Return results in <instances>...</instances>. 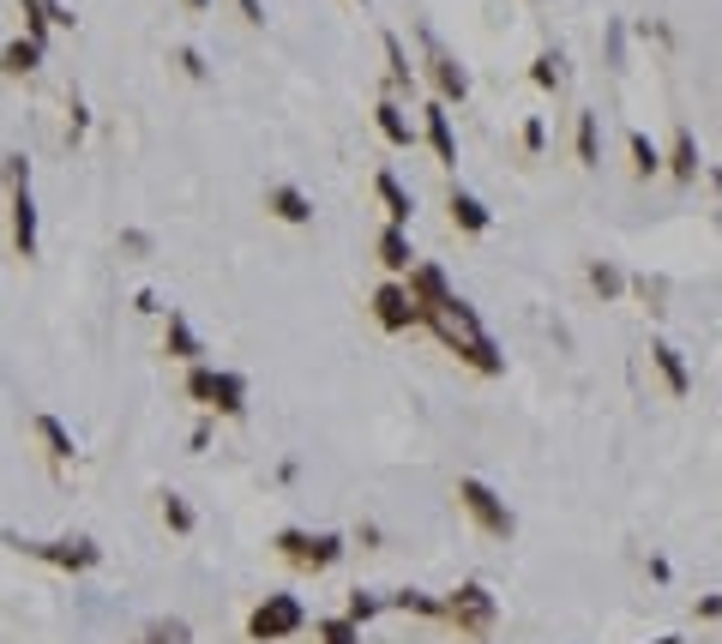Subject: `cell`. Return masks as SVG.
Instances as JSON below:
<instances>
[{"label": "cell", "mask_w": 722, "mask_h": 644, "mask_svg": "<svg viewBox=\"0 0 722 644\" xmlns=\"http://www.w3.org/2000/svg\"><path fill=\"white\" fill-rule=\"evenodd\" d=\"M422 326L434 331V338L446 343L458 362H470L475 373H506V356H500V343L488 338V326L475 319V307L463 302V295H451V302H440L434 314H422Z\"/></svg>", "instance_id": "6da1fadb"}, {"label": "cell", "mask_w": 722, "mask_h": 644, "mask_svg": "<svg viewBox=\"0 0 722 644\" xmlns=\"http://www.w3.org/2000/svg\"><path fill=\"white\" fill-rule=\"evenodd\" d=\"M458 506L475 519V531L494 536V543H506L512 531H518V519H512V506L494 494V488L482 482V476H458Z\"/></svg>", "instance_id": "7a4b0ae2"}, {"label": "cell", "mask_w": 722, "mask_h": 644, "mask_svg": "<svg viewBox=\"0 0 722 644\" xmlns=\"http://www.w3.org/2000/svg\"><path fill=\"white\" fill-rule=\"evenodd\" d=\"M187 397L205 404V410H217V416H241V410H248V380L229 373V368H205L199 362L187 373Z\"/></svg>", "instance_id": "3957f363"}, {"label": "cell", "mask_w": 722, "mask_h": 644, "mask_svg": "<svg viewBox=\"0 0 722 644\" xmlns=\"http://www.w3.org/2000/svg\"><path fill=\"white\" fill-rule=\"evenodd\" d=\"M277 554L295 566V572H326V566L343 560V536H331V531H277Z\"/></svg>", "instance_id": "277c9868"}, {"label": "cell", "mask_w": 722, "mask_h": 644, "mask_svg": "<svg viewBox=\"0 0 722 644\" xmlns=\"http://www.w3.org/2000/svg\"><path fill=\"white\" fill-rule=\"evenodd\" d=\"M446 621L458 626V633L482 638L488 626L500 621V602H494V590H488V585H475V578H470V585H458V590L446 597Z\"/></svg>", "instance_id": "5b68a950"}, {"label": "cell", "mask_w": 722, "mask_h": 644, "mask_svg": "<svg viewBox=\"0 0 722 644\" xmlns=\"http://www.w3.org/2000/svg\"><path fill=\"white\" fill-rule=\"evenodd\" d=\"M19 554H31V560H48L61 566V572H90V566L102 560V548L90 543V536H61V543H24V536H7Z\"/></svg>", "instance_id": "8992f818"}, {"label": "cell", "mask_w": 722, "mask_h": 644, "mask_svg": "<svg viewBox=\"0 0 722 644\" xmlns=\"http://www.w3.org/2000/svg\"><path fill=\"white\" fill-rule=\"evenodd\" d=\"M302 621H307V609H302V602H295V597H265L260 609H253L248 633L260 638V644H277V638L302 633Z\"/></svg>", "instance_id": "52a82bcc"}, {"label": "cell", "mask_w": 722, "mask_h": 644, "mask_svg": "<svg viewBox=\"0 0 722 644\" xmlns=\"http://www.w3.org/2000/svg\"><path fill=\"white\" fill-rule=\"evenodd\" d=\"M373 319H380L385 331L422 326V307H416V295H409L404 277H392V283H380V290H373Z\"/></svg>", "instance_id": "ba28073f"}, {"label": "cell", "mask_w": 722, "mask_h": 644, "mask_svg": "<svg viewBox=\"0 0 722 644\" xmlns=\"http://www.w3.org/2000/svg\"><path fill=\"white\" fill-rule=\"evenodd\" d=\"M422 43H428V79H434V91H440V102H446V109H451V102H463V97H470V73H463L458 61L440 48V36H422Z\"/></svg>", "instance_id": "9c48e42d"}, {"label": "cell", "mask_w": 722, "mask_h": 644, "mask_svg": "<svg viewBox=\"0 0 722 644\" xmlns=\"http://www.w3.org/2000/svg\"><path fill=\"white\" fill-rule=\"evenodd\" d=\"M422 139H428V151L446 163V170H458V133H451V109H446L440 97L422 109Z\"/></svg>", "instance_id": "30bf717a"}, {"label": "cell", "mask_w": 722, "mask_h": 644, "mask_svg": "<svg viewBox=\"0 0 722 644\" xmlns=\"http://www.w3.org/2000/svg\"><path fill=\"white\" fill-rule=\"evenodd\" d=\"M663 170L675 175L680 187H692V182L704 175V151H699V139H692V127H675V145H668Z\"/></svg>", "instance_id": "8fae6325"}, {"label": "cell", "mask_w": 722, "mask_h": 644, "mask_svg": "<svg viewBox=\"0 0 722 644\" xmlns=\"http://www.w3.org/2000/svg\"><path fill=\"white\" fill-rule=\"evenodd\" d=\"M12 248H19V260H36V199H31V182H12Z\"/></svg>", "instance_id": "7c38bea8"}, {"label": "cell", "mask_w": 722, "mask_h": 644, "mask_svg": "<svg viewBox=\"0 0 722 644\" xmlns=\"http://www.w3.org/2000/svg\"><path fill=\"white\" fill-rule=\"evenodd\" d=\"M373 253H380V265H385L392 277H409V272H416V248H409V229H397V223H385V229H380Z\"/></svg>", "instance_id": "4fadbf2b"}, {"label": "cell", "mask_w": 722, "mask_h": 644, "mask_svg": "<svg viewBox=\"0 0 722 644\" xmlns=\"http://www.w3.org/2000/svg\"><path fill=\"white\" fill-rule=\"evenodd\" d=\"M404 283H409V295H416V307H422V314H434L440 302H451V283H446V272H440V265H428V260H416V272H409Z\"/></svg>", "instance_id": "5bb4252c"}, {"label": "cell", "mask_w": 722, "mask_h": 644, "mask_svg": "<svg viewBox=\"0 0 722 644\" xmlns=\"http://www.w3.org/2000/svg\"><path fill=\"white\" fill-rule=\"evenodd\" d=\"M373 193H380V205H385V223L409 229V217H416V199H409V187L397 182L392 170H380V175H373Z\"/></svg>", "instance_id": "9a60e30c"}, {"label": "cell", "mask_w": 722, "mask_h": 644, "mask_svg": "<svg viewBox=\"0 0 722 644\" xmlns=\"http://www.w3.org/2000/svg\"><path fill=\"white\" fill-rule=\"evenodd\" d=\"M650 368L663 373L668 397H687L692 392V368H687V356H680L675 343H650Z\"/></svg>", "instance_id": "2e32d148"}, {"label": "cell", "mask_w": 722, "mask_h": 644, "mask_svg": "<svg viewBox=\"0 0 722 644\" xmlns=\"http://www.w3.org/2000/svg\"><path fill=\"white\" fill-rule=\"evenodd\" d=\"M446 211H451V223H458L463 236H488V223H494V211H488L475 193H463V187L446 193Z\"/></svg>", "instance_id": "e0dca14e"}, {"label": "cell", "mask_w": 722, "mask_h": 644, "mask_svg": "<svg viewBox=\"0 0 722 644\" xmlns=\"http://www.w3.org/2000/svg\"><path fill=\"white\" fill-rule=\"evenodd\" d=\"M163 350H169L175 362H193V368H199V356H205L199 331L187 326V314H180V307H169V326H163Z\"/></svg>", "instance_id": "ac0fdd59"}, {"label": "cell", "mask_w": 722, "mask_h": 644, "mask_svg": "<svg viewBox=\"0 0 722 644\" xmlns=\"http://www.w3.org/2000/svg\"><path fill=\"white\" fill-rule=\"evenodd\" d=\"M265 211H271V217H283V223H314V199H307L302 187H289V182L265 193Z\"/></svg>", "instance_id": "d6986e66"}, {"label": "cell", "mask_w": 722, "mask_h": 644, "mask_svg": "<svg viewBox=\"0 0 722 644\" xmlns=\"http://www.w3.org/2000/svg\"><path fill=\"white\" fill-rule=\"evenodd\" d=\"M36 67H43V43H31V36H12V43L0 48V73H7V79H31Z\"/></svg>", "instance_id": "ffe728a7"}, {"label": "cell", "mask_w": 722, "mask_h": 644, "mask_svg": "<svg viewBox=\"0 0 722 644\" xmlns=\"http://www.w3.org/2000/svg\"><path fill=\"white\" fill-rule=\"evenodd\" d=\"M380 43H385V67H392V73H385V85H392V97H397V102H404V97H416V67L404 61V43H397L392 31H385Z\"/></svg>", "instance_id": "44dd1931"}, {"label": "cell", "mask_w": 722, "mask_h": 644, "mask_svg": "<svg viewBox=\"0 0 722 644\" xmlns=\"http://www.w3.org/2000/svg\"><path fill=\"white\" fill-rule=\"evenodd\" d=\"M373 121H380V133L392 139V145H416V127H409V114H404V102L397 97H380V109H373Z\"/></svg>", "instance_id": "7402d4cb"}, {"label": "cell", "mask_w": 722, "mask_h": 644, "mask_svg": "<svg viewBox=\"0 0 722 644\" xmlns=\"http://www.w3.org/2000/svg\"><path fill=\"white\" fill-rule=\"evenodd\" d=\"M36 440H43V452L55 458V463L79 458V446H73V434H67V422H61V416H36Z\"/></svg>", "instance_id": "603a6c76"}, {"label": "cell", "mask_w": 722, "mask_h": 644, "mask_svg": "<svg viewBox=\"0 0 722 644\" xmlns=\"http://www.w3.org/2000/svg\"><path fill=\"white\" fill-rule=\"evenodd\" d=\"M572 145H578V163H584V170H597L602 163V127H597V114H578V133H572Z\"/></svg>", "instance_id": "cb8c5ba5"}, {"label": "cell", "mask_w": 722, "mask_h": 644, "mask_svg": "<svg viewBox=\"0 0 722 644\" xmlns=\"http://www.w3.org/2000/svg\"><path fill=\"white\" fill-rule=\"evenodd\" d=\"M385 609H409V614H428V621H446V597H428V590H397V597H385Z\"/></svg>", "instance_id": "d4e9b609"}, {"label": "cell", "mask_w": 722, "mask_h": 644, "mask_svg": "<svg viewBox=\"0 0 722 644\" xmlns=\"http://www.w3.org/2000/svg\"><path fill=\"white\" fill-rule=\"evenodd\" d=\"M626 151H632V175H638V182H650V175H663V151H656L644 133H626Z\"/></svg>", "instance_id": "484cf974"}, {"label": "cell", "mask_w": 722, "mask_h": 644, "mask_svg": "<svg viewBox=\"0 0 722 644\" xmlns=\"http://www.w3.org/2000/svg\"><path fill=\"white\" fill-rule=\"evenodd\" d=\"M133 644H193V626L180 621V614H169V621H151Z\"/></svg>", "instance_id": "4316f807"}, {"label": "cell", "mask_w": 722, "mask_h": 644, "mask_svg": "<svg viewBox=\"0 0 722 644\" xmlns=\"http://www.w3.org/2000/svg\"><path fill=\"white\" fill-rule=\"evenodd\" d=\"M626 272H621V265H614V260H597V265H590V290H597L602 295V302H614V295H621L626 290Z\"/></svg>", "instance_id": "83f0119b"}, {"label": "cell", "mask_w": 722, "mask_h": 644, "mask_svg": "<svg viewBox=\"0 0 722 644\" xmlns=\"http://www.w3.org/2000/svg\"><path fill=\"white\" fill-rule=\"evenodd\" d=\"M530 79L542 85V91H560V85H566V61H560V48H542L536 67H530Z\"/></svg>", "instance_id": "f1b7e54d"}, {"label": "cell", "mask_w": 722, "mask_h": 644, "mask_svg": "<svg viewBox=\"0 0 722 644\" xmlns=\"http://www.w3.org/2000/svg\"><path fill=\"white\" fill-rule=\"evenodd\" d=\"M163 524H169L175 536H187V531H193V524H199V519H193V506H187V500H180V494H163Z\"/></svg>", "instance_id": "f546056e"}, {"label": "cell", "mask_w": 722, "mask_h": 644, "mask_svg": "<svg viewBox=\"0 0 722 644\" xmlns=\"http://www.w3.org/2000/svg\"><path fill=\"white\" fill-rule=\"evenodd\" d=\"M319 644H361V626L350 614H338V621H319Z\"/></svg>", "instance_id": "4dcf8cb0"}, {"label": "cell", "mask_w": 722, "mask_h": 644, "mask_svg": "<svg viewBox=\"0 0 722 644\" xmlns=\"http://www.w3.org/2000/svg\"><path fill=\"white\" fill-rule=\"evenodd\" d=\"M632 290H638V302H650V314H663V302H668V277L638 272V277H632Z\"/></svg>", "instance_id": "1f68e13d"}, {"label": "cell", "mask_w": 722, "mask_h": 644, "mask_svg": "<svg viewBox=\"0 0 722 644\" xmlns=\"http://www.w3.org/2000/svg\"><path fill=\"white\" fill-rule=\"evenodd\" d=\"M19 12H24V36L43 43V36H48V7H43V0H19Z\"/></svg>", "instance_id": "d6a6232c"}, {"label": "cell", "mask_w": 722, "mask_h": 644, "mask_svg": "<svg viewBox=\"0 0 722 644\" xmlns=\"http://www.w3.org/2000/svg\"><path fill=\"white\" fill-rule=\"evenodd\" d=\"M380 609H385V597H373V590H350V621H355V626L373 621Z\"/></svg>", "instance_id": "836d02e7"}, {"label": "cell", "mask_w": 722, "mask_h": 644, "mask_svg": "<svg viewBox=\"0 0 722 644\" xmlns=\"http://www.w3.org/2000/svg\"><path fill=\"white\" fill-rule=\"evenodd\" d=\"M175 61H180V73H187V79H205V73H211V67H205V55H199L193 43H180V48H175Z\"/></svg>", "instance_id": "e575fe53"}, {"label": "cell", "mask_w": 722, "mask_h": 644, "mask_svg": "<svg viewBox=\"0 0 722 644\" xmlns=\"http://www.w3.org/2000/svg\"><path fill=\"white\" fill-rule=\"evenodd\" d=\"M85 127H90V114H85V102L73 97L67 102V139H85Z\"/></svg>", "instance_id": "d590c367"}, {"label": "cell", "mask_w": 722, "mask_h": 644, "mask_svg": "<svg viewBox=\"0 0 722 644\" xmlns=\"http://www.w3.org/2000/svg\"><path fill=\"white\" fill-rule=\"evenodd\" d=\"M609 55L614 67H626V24H609Z\"/></svg>", "instance_id": "8d00e7d4"}, {"label": "cell", "mask_w": 722, "mask_h": 644, "mask_svg": "<svg viewBox=\"0 0 722 644\" xmlns=\"http://www.w3.org/2000/svg\"><path fill=\"white\" fill-rule=\"evenodd\" d=\"M542 145H548V133H542V121H536V114H530V121H524V151H530V157H536Z\"/></svg>", "instance_id": "74e56055"}, {"label": "cell", "mask_w": 722, "mask_h": 644, "mask_svg": "<svg viewBox=\"0 0 722 644\" xmlns=\"http://www.w3.org/2000/svg\"><path fill=\"white\" fill-rule=\"evenodd\" d=\"M43 7H48V24H67V31L79 24V19H73V7H67V0H43Z\"/></svg>", "instance_id": "f35d334b"}, {"label": "cell", "mask_w": 722, "mask_h": 644, "mask_svg": "<svg viewBox=\"0 0 722 644\" xmlns=\"http://www.w3.org/2000/svg\"><path fill=\"white\" fill-rule=\"evenodd\" d=\"M699 621H722V590H711V597H699Z\"/></svg>", "instance_id": "ab89813d"}, {"label": "cell", "mask_w": 722, "mask_h": 644, "mask_svg": "<svg viewBox=\"0 0 722 644\" xmlns=\"http://www.w3.org/2000/svg\"><path fill=\"white\" fill-rule=\"evenodd\" d=\"M121 248H127V253H151V236H145V229H127Z\"/></svg>", "instance_id": "60d3db41"}, {"label": "cell", "mask_w": 722, "mask_h": 644, "mask_svg": "<svg viewBox=\"0 0 722 644\" xmlns=\"http://www.w3.org/2000/svg\"><path fill=\"white\" fill-rule=\"evenodd\" d=\"M236 7H241V19L248 24H265V0H236Z\"/></svg>", "instance_id": "b9f144b4"}, {"label": "cell", "mask_w": 722, "mask_h": 644, "mask_svg": "<svg viewBox=\"0 0 722 644\" xmlns=\"http://www.w3.org/2000/svg\"><path fill=\"white\" fill-rule=\"evenodd\" d=\"M650 644H687V638H675V633H668V638H650Z\"/></svg>", "instance_id": "7bdbcfd3"}, {"label": "cell", "mask_w": 722, "mask_h": 644, "mask_svg": "<svg viewBox=\"0 0 722 644\" xmlns=\"http://www.w3.org/2000/svg\"><path fill=\"white\" fill-rule=\"evenodd\" d=\"M187 7H193V12H205V7H211V0H187Z\"/></svg>", "instance_id": "ee69618b"}, {"label": "cell", "mask_w": 722, "mask_h": 644, "mask_svg": "<svg viewBox=\"0 0 722 644\" xmlns=\"http://www.w3.org/2000/svg\"><path fill=\"white\" fill-rule=\"evenodd\" d=\"M361 7H368V0H361Z\"/></svg>", "instance_id": "f6af8a7d"}]
</instances>
